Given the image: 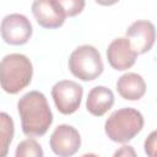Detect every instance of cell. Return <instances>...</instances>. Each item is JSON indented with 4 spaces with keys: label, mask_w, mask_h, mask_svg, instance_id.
Masks as SVG:
<instances>
[{
    "label": "cell",
    "mask_w": 157,
    "mask_h": 157,
    "mask_svg": "<svg viewBox=\"0 0 157 157\" xmlns=\"http://www.w3.org/2000/svg\"><path fill=\"white\" fill-rule=\"evenodd\" d=\"M94 1L99 5H103V6H110V5L119 2V0H94Z\"/></svg>",
    "instance_id": "ac0fdd59"
},
{
    "label": "cell",
    "mask_w": 157,
    "mask_h": 157,
    "mask_svg": "<svg viewBox=\"0 0 157 157\" xmlns=\"http://www.w3.org/2000/svg\"><path fill=\"white\" fill-rule=\"evenodd\" d=\"M33 32L29 20L22 13H10L5 16L0 25V33L7 44L22 45L28 42Z\"/></svg>",
    "instance_id": "8992f818"
},
{
    "label": "cell",
    "mask_w": 157,
    "mask_h": 157,
    "mask_svg": "<svg viewBox=\"0 0 157 157\" xmlns=\"http://www.w3.org/2000/svg\"><path fill=\"white\" fill-rule=\"evenodd\" d=\"M21 128L26 136H43L53 123V113L45 96L39 91L25 93L17 102Z\"/></svg>",
    "instance_id": "6da1fadb"
},
{
    "label": "cell",
    "mask_w": 157,
    "mask_h": 157,
    "mask_svg": "<svg viewBox=\"0 0 157 157\" xmlns=\"http://www.w3.org/2000/svg\"><path fill=\"white\" fill-rule=\"evenodd\" d=\"M135 155V152H134V150L131 148V146H123L121 147V150L120 151H117L115 152V156H119V155Z\"/></svg>",
    "instance_id": "e0dca14e"
},
{
    "label": "cell",
    "mask_w": 157,
    "mask_h": 157,
    "mask_svg": "<svg viewBox=\"0 0 157 157\" xmlns=\"http://www.w3.org/2000/svg\"><path fill=\"white\" fill-rule=\"evenodd\" d=\"M137 53L132 49L128 38H117L108 45L107 59L109 65L119 71L130 69L137 58Z\"/></svg>",
    "instance_id": "30bf717a"
},
{
    "label": "cell",
    "mask_w": 157,
    "mask_h": 157,
    "mask_svg": "<svg viewBox=\"0 0 157 157\" xmlns=\"http://www.w3.org/2000/svg\"><path fill=\"white\" fill-rule=\"evenodd\" d=\"M83 88L75 81L61 80L56 82L52 88V97L56 109L61 114L75 113L81 104Z\"/></svg>",
    "instance_id": "5b68a950"
},
{
    "label": "cell",
    "mask_w": 157,
    "mask_h": 157,
    "mask_svg": "<svg viewBox=\"0 0 157 157\" xmlns=\"http://www.w3.org/2000/svg\"><path fill=\"white\" fill-rule=\"evenodd\" d=\"M126 38L137 54H144L148 52L155 43V26L147 20H137L126 29Z\"/></svg>",
    "instance_id": "9c48e42d"
},
{
    "label": "cell",
    "mask_w": 157,
    "mask_h": 157,
    "mask_svg": "<svg viewBox=\"0 0 157 157\" xmlns=\"http://www.w3.org/2000/svg\"><path fill=\"white\" fill-rule=\"evenodd\" d=\"M63 7L66 17H74L85 9V0H56Z\"/></svg>",
    "instance_id": "9a60e30c"
},
{
    "label": "cell",
    "mask_w": 157,
    "mask_h": 157,
    "mask_svg": "<svg viewBox=\"0 0 157 157\" xmlns=\"http://www.w3.org/2000/svg\"><path fill=\"white\" fill-rule=\"evenodd\" d=\"M32 13L39 26L58 28L65 22L66 15L56 0H34L31 6Z\"/></svg>",
    "instance_id": "ba28073f"
},
{
    "label": "cell",
    "mask_w": 157,
    "mask_h": 157,
    "mask_svg": "<svg viewBox=\"0 0 157 157\" xmlns=\"http://www.w3.org/2000/svg\"><path fill=\"white\" fill-rule=\"evenodd\" d=\"M117 91L126 101H139L146 92V83L141 75L126 72L118 78Z\"/></svg>",
    "instance_id": "8fae6325"
},
{
    "label": "cell",
    "mask_w": 157,
    "mask_h": 157,
    "mask_svg": "<svg viewBox=\"0 0 157 157\" xmlns=\"http://www.w3.org/2000/svg\"><path fill=\"white\" fill-rule=\"evenodd\" d=\"M32 63L23 54H7L0 61V86L10 94L26 88L32 81Z\"/></svg>",
    "instance_id": "7a4b0ae2"
},
{
    "label": "cell",
    "mask_w": 157,
    "mask_h": 157,
    "mask_svg": "<svg viewBox=\"0 0 157 157\" xmlns=\"http://www.w3.org/2000/svg\"><path fill=\"white\" fill-rule=\"evenodd\" d=\"M43 155L42 146L34 139H26L21 141L15 152L16 157H43Z\"/></svg>",
    "instance_id": "5bb4252c"
},
{
    "label": "cell",
    "mask_w": 157,
    "mask_h": 157,
    "mask_svg": "<svg viewBox=\"0 0 157 157\" xmlns=\"http://www.w3.org/2000/svg\"><path fill=\"white\" fill-rule=\"evenodd\" d=\"M144 128L142 114L134 108H121L113 112L105 120L104 130L107 136L119 144L132 140Z\"/></svg>",
    "instance_id": "3957f363"
},
{
    "label": "cell",
    "mask_w": 157,
    "mask_h": 157,
    "mask_svg": "<svg viewBox=\"0 0 157 157\" xmlns=\"http://www.w3.org/2000/svg\"><path fill=\"white\" fill-rule=\"evenodd\" d=\"M69 69L75 77L82 81H92L103 72L104 66L99 52L93 45L83 44L70 54Z\"/></svg>",
    "instance_id": "277c9868"
},
{
    "label": "cell",
    "mask_w": 157,
    "mask_h": 157,
    "mask_svg": "<svg viewBox=\"0 0 157 157\" xmlns=\"http://www.w3.org/2000/svg\"><path fill=\"white\" fill-rule=\"evenodd\" d=\"M49 145L55 155L60 157H69L78 151L81 146V137L74 126L61 124L53 131Z\"/></svg>",
    "instance_id": "52a82bcc"
},
{
    "label": "cell",
    "mask_w": 157,
    "mask_h": 157,
    "mask_svg": "<svg viewBox=\"0 0 157 157\" xmlns=\"http://www.w3.org/2000/svg\"><path fill=\"white\" fill-rule=\"evenodd\" d=\"M156 131H152L150 136L145 141V152L148 156H155V148H156Z\"/></svg>",
    "instance_id": "2e32d148"
},
{
    "label": "cell",
    "mask_w": 157,
    "mask_h": 157,
    "mask_svg": "<svg viewBox=\"0 0 157 157\" xmlns=\"http://www.w3.org/2000/svg\"><path fill=\"white\" fill-rule=\"evenodd\" d=\"M15 125L12 118L4 112H0V157H5L9 152V146L13 139Z\"/></svg>",
    "instance_id": "4fadbf2b"
},
{
    "label": "cell",
    "mask_w": 157,
    "mask_h": 157,
    "mask_svg": "<svg viewBox=\"0 0 157 157\" xmlns=\"http://www.w3.org/2000/svg\"><path fill=\"white\" fill-rule=\"evenodd\" d=\"M114 104V93L104 86L93 87L87 96L86 108L94 117L104 115Z\"/></svg>",
    "instance_id": "7c38bea8"
}]
</instances>
